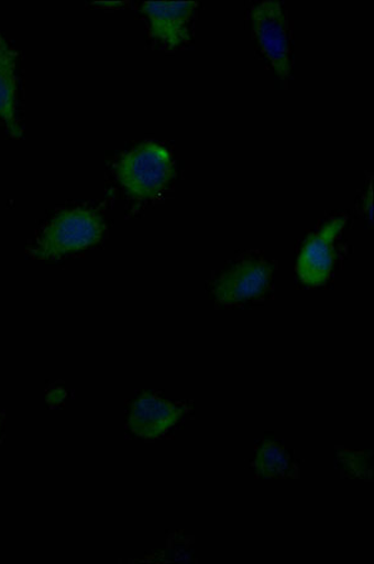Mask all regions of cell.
Masks as SVG:
<instances>
[{
    "instance_id": "obj_7",
    "label": "cell",
    "mask_w": 374,
    "mask_h": 564,
    "mask_svg": "<svg viewBox=\"0 0 374 564\" xmlns=\"http://www.w3.org/2000/svg\"><path fill=\"white\" fill-rule=\"evenodd\" d=\"M184 415V409L153 393H144L131 406L128 426L143 438L161 437Z\"/></svg>"
},
{
    "instance_id": "obj_9",
    "label": "cell",
    "mask_w": 374,
    "mask_h": 564,
    "mask_svg": "<svg viewBox=\"0 0 374 564\" xmlns=\"http://www.w3.org/2000/svg\"><path fill=\"white\" fill-rule=\"evenodd\" d=\"M256 468L262 477H280L288 474L292 463L283 446L266 441L257 451Z\"/></svg>"
},
{
    "instance_id": "obj_3",
    "label": "cell",
    "mask_w": 374,
    "mask_h": 564,
    "mask_svg": "<svg viewBox=\"0 0 374 564\" xmlns=\"http://www.w3.org/2000/svg\"><path fill=\"white\" fill-rule=\"evenodd\" d=\"M252 30L266 58L283 80L292 75V34L283 4L262 2L251 12Z\"/></svg>"
},
{
    "instance_id": "obj_12",
    "label": "cell",
    "mask_w": 374,
    "mask_h": 564,
    "mask_svg": "<svg viewBox=\"0 0 374 564\" xmlns=\"http://www.w3.org/2000/svg\"><path fill=\"white\" fill-rule=\"evenodd\" d=\"M4 441V413L0 411V446H2Z\"/></svg>"
},
{
    "instance_id": "obj_8",
    "label": "cell",
    "mask_w": 374,
    "mask_h": 564,
    "mask_svg": "<svg viewBox=\"0 0 374 564\" xmlns=\"http://www.w3.org/2000/svg\"><path fill=\"white\" fill-rule=\"evenodd\" d=\"M18 53L0 34V120H3L9 134L14 138L23 135L18 119Z\"/></svg>"
},
{
    "instance_id": "obj_10",
    "label": "cell",
    "mask_w": 374,
    "mask_h": 564,
    "mask_svg": "<svg viewBox=\"0 0 374 564\" xmlns=\"http://www.w3.org/2000/svg\"><path fill=\"white\" fill-rule=\"evenodd\" d=\"M367 460V455L344 453L341 456V463L344 465L345 471L358 477H364L371 474Z\"/></svg>"
},
{
    "instance_id": "obj_4",
    "label": "cell",
    "mask_w": 374,
    "mask_h": 564,
    "mask_svg": "<svg viewBox=\"0 0 374 564\" xmlns=\"http://www.w3.org/2000/svg\"><path fill=\"white\" fill-rule=\"evenodd\" d=\"M344 225V218L332 219L306 240L296 265L297 275L305 285H322L331 276L336 261L334 241Z\"/></svg>"
},
{
    "instance_id": "obj_2",
    "label": "cell",
    "mask_w": 374,
    "mask_h": 564,
    "mask_svg": "<svg viewBox=\"0 0 374 564\" xmlns=\"http://www.w3.org/2000/svg\"><path fill=\"white\" fill-rule=\"evenodd\" d=\"M174 173L168 150L154 141L139 145L120 159L117 174L125 191L138 199H150L161 193Z\"/></svg>"
},
{
    "instance_id": "obj_1",
    "label": "cell",
    "mask_w": 374,
    "mask_h": 564,
    "mask_svg": "<svg viewBox=\"0 0 374 564\" xmlns=\"http://www.w3.org/2000/svg\"><path fill=\"white\" fill-rule=\"evenodd\" d=\"M106 224L89 209L59 213L46 225L30 249L37 260H56L68 253L96 246L105 235Z\"/></svg>"
},
{
    "instance_id": "obj_5",
    "label": "cell",
    "mask_w": 374,
    "mask_h": 564,
    "mask_svg": "<svg viewBox=\"0 0 374 564\" xmlns=\"http://www.w3.org/2000/svg\"><path fill=\"white\" fill-rule=\"evenodd\" d=\"M273 270L265 260L248 259L232 267L215 282L213 295L221 304L232 305L265 294Z\"/></svg>"
},
{
    "instance_id": "obj_11",
    "label": "cell",
    "mask_w": 374,
    "mask_h": 564,
    "mask_svg": "<svg viewBox=\"0 0 374 564\" xmlns=\"http://www.w3.org/2000/svg\"><path fill=\"white\" fill-rule=\"evenodd\" d=\"M364 210H366L369 220L372 223L373 221L372 186H370V189L367 192L366 203H364Z\"/></svg>"
},
{
    "instance_id": "obj_6",
    "label": "cell",
    "mask_w": 374,
    "mask_h": 564,
    "mask_svg": "<svg viewBox=\"0 0 374 564\" xmlns=\"http://www.w3.org/2000/svg\"><path fill=\"white\" fill-rule=\"evenodd\" d=\"M195 2H146L143 13L148 19L150 34L167 48L189 42Z\"/></svg>"
}]
</instances>
